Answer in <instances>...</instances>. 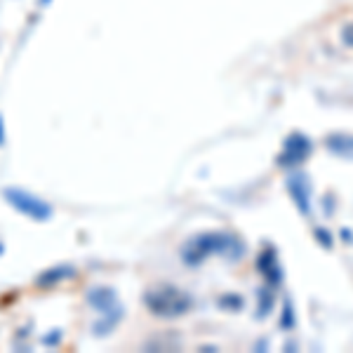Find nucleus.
I'll list each match as a JSON object with an SVG mask.
<instances>
[{
    "label": "nucleus",
    "instance_id": "f257e3e1",
    "mask_svg": "<svg viewBox=\"0 0 353 353\" xmlns=\"http://www.w3.org/2000/svg\"><path fill=\"white\" fill-rule=\"evenodd\" d=\"M144 306L158 318H179L191 311L193 301L184 290L174 285H156L146 290Z\"/></svg>",
    "mask_w": 353,
    "mask_h": 353
},
{
    "label": "nucleus",
    "instance_id": "f03ea898",
    "mask_svg": "<svg viewBox=\"0 0 353 353\" xmlns=\"http://www.w3.org/2000/svg\"><path fill=\"white\" fill-rule=\"evenodd\" d=\"M210 252H224V254H229L231 259H236L238 254H243V245L238 243L236 238L219 236V233H214V236H198L186 245L184 259L189 261V264H198V261H203Z\"/></svg>",
    "mask_w": 353,
    "mask_h": 353
},
{
    "label": "nucleus",
    "instance_id": "7ed1b4c3",
    "mask_svg": "<svg viewBox=\"0 0 353 353\" xmlns=\"http://www.w3.org/2000/svg\"><path fill=\"white\" fill-rule=\"evenodd\" d=\"M3 198L12 205L14 210H19L21 214H26V217L36 219V221H45L52 217V208H50L48 203L41 201L38 196H33V193L28 191H21V189H5L3 191Z\"/></svg>",
    "mask_w": 353,
    "mask_h": 353
},
{
    "label": "nucleus",
    "instance_id": "20e7f679",
    "mask_svg": "<svg viewBox=\"0 0 353 353\" xmlns=\"http://www.w3.org/2000/svg\"><path fill=\"white\" fill-rule=\"evenodd\" d=\"M309 153V141L304 137H294L285 144V153L281 156V163L283 165H294V163H301Z\"/></svg>",
    "mask_w": 353,
    "mask_h": 353
},
{
    "label": "nucleus",
    "instance_id": "39448f33",
    "mask_svg": "<svg viewBox=\"0 0 353 353\" xmlns=\"http://www.w3.org/2000/svg\"><path fill=\"white\" fill-rule=\"evenodd\" d=\"M90 304L97 306L101 313H109V311H121V306H118L116 301V294L111 292V290H92V294H90Z\"/></svg>",
    "mask_w": 353,
    "mask_h": 353
},
{
    "label": "nucleus",
    "instance_id": "423d86ee",
    "mask_svg": "<svg viewBox=\"0 0 353 353\" xmlns=\"http://www.w3.org/2000/svg\"><path fill=\"white\" fill-rule=\"evenodd\" d=\"M68 273H73L71 269H66V266H59V269H50V271H45L41 273V278L36 281V285H50V283H57V281H61V278H66Z\"/></svg>",
    "mask_w": 353,
    "mask_h": 353
},
{
    "label": "nucleus",
    "instance_id": "0eeeda50",
    "mask_svg": "<svg viewBox=\"0 0 353 353\" xmlns=\"http://www.w3.org/2000/svg\"><path fill=\"white\" fill-rule=\"evenodd\" d=\"M330 149L334 153H341V156H353V139H349V137H334V139H330Z\"/></svg>",
    "mask_w": 353,
    "mask_h": 353
},
{
    "label": "nucleus",
    "instance_id": "6e6552de",
    "mask_svg": "<svg viewBox=\"0 0 353 353\" xmlns=\"http://www.w3.org/2000/svg\"><path fill=\"white\" fill-rule=\"evenodd\" d=\"M5 144V134H3V118H0V146Z\"/></svg>",
    "mask_w": 353,
    "mask_h": 353
},
{
    "label": "nucleus",
    "instance_id": "1a4fd4ad",
    "mask_svg": "<svg viewBox=\"0 0 353 353\" xmlns=\"http://www.w3.org/2000/svg\"><path fill=\"white\" fill-rule=\"evenodd\" d=\"M43 3H48V0H43Z\"/></svg>",
    "mask_w": 353,
    "mask_h": 353
},
{
    "label": "nucleus",
    "instance_id": "9d476101",
    "mask_svg": "<svg viewBox=\"0 0 353 353\" xmlns=\"http://www.w3.org/2000/svg\"><path fill=\"white\" fill-rule=\"evenodd\" d=\"M0 252H3V248H0Z\"/></svg>",
    "mask_w": 353,
    "mask_h": 353
}]
</instances>
